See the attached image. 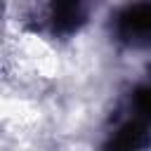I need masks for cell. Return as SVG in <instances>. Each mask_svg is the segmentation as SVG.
I'll use <instances>...</instances> for the list:
<instances>
[{
  "instance_id": "1",
  "label": "cell",
  "mask_w": 151,
  "mask_h": 151,
  "mask_svg": "<svg viewBox=\"0 0 151 151\" xmlns=\"http://www.w3.org/2000/svg\"><path fill=\"white\" fill-rule=\"evenodd\" d=\"M118 38L132 47H142L151 42V2H134L127 5L116 21Z\"/></svg>"
},
{
  "instance_id": "2",
  "label": "cell",
  "mask_w": 151,
  "mask_h": 151,
  "mask_svg": "<svg viewBox=\"0 0 151 151\" xmlns=\"http://www.w3.org/2000/svg\"><path fill=\"white\" fill-rule=\"evenodd\" d=\"M87 17L83 0H54L47 9V21L54 33H73Z\"/></svg>"
}]
</instances>
